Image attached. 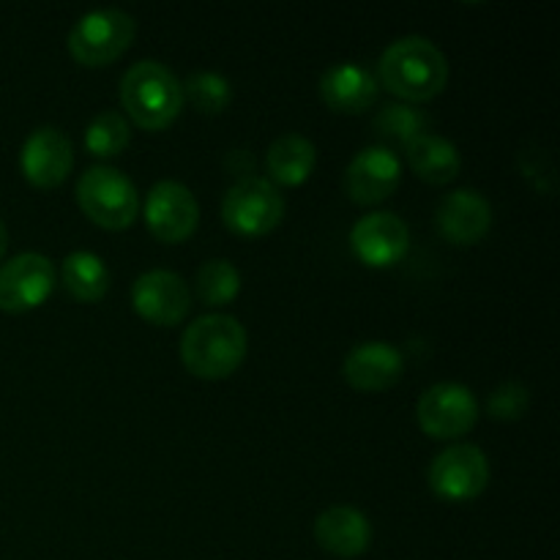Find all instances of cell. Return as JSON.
<instances>
[{
	"label": "cell",
	"mask_w": 560,
	"mask_h": 560,
	"mask_svg": "<svg viewBox=\"0 0 560 560\" xmlns=\"http://www.w3.org/2000/svg\"><path fill=\"white\" fill-rule=\"evenodd\" d=\"M381 82L405 102H430L448 85V60L430 38L405 36L377 60Z\"/></svg>",
	"instance_id": "cell-1"
},
{
	"label": "cell",
	"mask_w": 560,
	"mask_h": 560,
	"mask_svg": "<svg viewBox=\"0 0 560 560\" xmlns=\"http://www.w3.org/2000/svg\"><path fill=\"white\" fill-rule=\"evenodd\" d=\"M249 337L233 315H202L180 337V361L202 381L230 377L246 359Z\"/></svg>",
	"instance_id": "cell-2"
},
{
	"label": "cell",
	"mask_w": 560,
	"mask_h": 560,
	"mask_svg": "<svg viewBox=\"0 0 560 560\" xmlns=\"http://www.w3.org/2000/svg\"><path fill=\"white\" fill-rule=\"evenodd\" d=\"M184 85L159 60H140L120 80V104L140 129H167L184 109Z\"/></svg>",
	"instance_id": "cell-3"
},
{
	"label": "cell",
	"mask_w": 560,
	"mask_h": 560,
	"mask_svg": "<svg viewBox=\"0 0 560 560\" xmlns=\"http://www.w3.org/2000/svg\"><path fill=\"white\" fill-rule=\"evenodd\" d=\"M77 202L93 224L104 230H126L140 213V195L129 175L115 167H91L77 184Z\"/></svg>",
	"instance_id": "cell-4"
},
{
	"label": "cell",
	"mask_w": 560,
	"mask_h": 560,
	"mask_svg": "<svg viewBox=\"0 0 560 560\" xmlns=\"http://www.w3.org/2000/svg\"><path fill=\"white\" fill-rule=\"evenodd\" d=\"M137 33L135 16L120 9H96L82 14L69 33V52L77 63L98 69L118 60Z\"/></svg>",
	"instance_id": "cell-5"
},
{
	"label": "cell",
	"mask_w": 560,
	"mask_h": 560,
	"mask_svg": "<svg viewBox=\"0 0 560 560\" xmlns=\"http://www.w3.org/2000/svg\"><path fill=\"white\" fill-rule=\"evenodd\" d=\"M284 200L277 186L266 178H246L235 180L222 200V219L233 233L244 238H257L266 235L282 222Z\"/></svg>",
	"instance_id": "cell-6"
},
{
	"label": "cell",
	"mask_w": 560,
	"mask_h": 560,
	"mask_svg": "<svg viewBox=\"0 0 560 560\" xmlns=\"http://www.w3.org/2000/svg\"><path fill=\"white\" fill-rule=\"evenodd\" d=\"M419 424L421 430L438 441L468 435L479 421V405L474 392L463 383L443 381L427 388L419 399Z\"/></svg>",
	"instance_id": "cell-7"
},
{
	"label": "cell",
	"mask_w": 560,
	"mask_h": 560,
	"mask_svg": "<svg viewBox=\"0 0 560 560\" xmlns=\"http://www.w3.org/2000/svg\"><path fill=\"white\" fill-rule=\"evenodd\" d=\"M427 479H430L432 492L443 501H474L490 485V463H487V454L479 446L459 443V446L438 454L435 463L430 465Z\"/></svg>",
	"instance_id": "cell-8"
},
{
	"label": "cell",
	"mask_w": 560,
	"mask_h": 560,
	"mask_svg": "<svg viewBox=\"0 0 560 560\" xmlns=\"http://www.w3.org/2000/svg\"><path fill=\"white\" fill-rule=\"evenodd\" d=\"M55 262L38 252H22L11 257L0 268V310L11 315H22L52 295L55 290Z\"/></svg>",
	"instance_id": "cell-9"
},
{
	"label": "cell",
	"mask_w": 560,
	"mask_h": 560,
	"mask_svg": "<svg viewBox=\"0 0 560 560\" xmlns=\"http://www.w3.org/2000/svg\"><path fill=\"white\" fill-rule=\"evenodd\" d=\"M189 284L175 271H145L131 284V306L153 326H178L189 315Z\"/></svg>",
	"instance_id": "cell-10"
},
{
	"label": "cell",
	"mask_w": 560,
	"mask_h": 560,
	"mask_svg": "<svg viewBox=\"0 0 560 560\" xmlns=\"http://www.w3.org/2000/svg\"><path fill=\"white\" fill-rule=\"evenodd\" d=\"M200 222L195 195L178 180H159L145 197V224L164 244H180Z\"/></svg>",
	"instance_id": "cell-11"
},
{
	"label": "cell",
	"mask_w": 560,
	"mask_h": 560,
	"mask_svg": "<svg viewBox=\"0 0 560 560\" xmlns=\"http://www.w3.org/2000/svg\"><path fill=\"white\" fill-rule=\"evenodd\" d=\"M20 167L31 186L52 189L69 178L74 167V145L58 126H38L22 145Z\"/></svg>",
	"instance_id": "cell-12"
},
{
	"label": "cell",
	"mask_w": 560,
	"mask_h": 560,
	"mask_svg": "<svg viewBox=\"0 0 560 560\" xmlns=\"http://www.w3.org/2000/svg\"><path fill=\"white\" fill-rule=\"evenodd\" d=\"M350 246L364 266L392 268L408 255L410 230L397 213L377 211L355 222L350 230Z\"/></svg>",
	"instance_id": "cell-13"
},
{
	"label": "cell",
	"mask_w": 560,
	"mask_h": 560,
	"mask_svg": "<svg viewBox=\"0 0 560 560\" xmlns=\"http://www.w3.org/2000/svg\"><path fill=\"white\" fill-rule=\"evenodd\" d=\"M402 162L386 145L364 148L353 156L345 173V191L355 206H377L399 186Z\"/></svg>",
	"instance_id": "cell-14"
},
{
	"label": "cell",
	"mask_w": 560,
	"mask_h": 560,
	"mask_svg": "<svg viewBox=\"0 0 560 560\" xmlns=\"http://www.w3.org/2000/svg\"><path fill=\"white\" fill-rule=\"evenodd\" d=\"M405 372V355L392 342H361L345 355L342 375L359 392H386Z\"/></svg>",
	"instance_id": "cell-15"
},
{
	"label": "cell",
	"mask_w": 560,
	"mask_h": 560,
	"mask_svg": "<svg viewBox=\"0 0 560 560\" xmlns=\"http://www.w3.org/2000/svg\"><path fill=\"white\" fill-rule=\"evenodd\" d=\"M438 228L452 244H479L492 228V206L481 191L457 189L438 206Z\"/></svg>",
	"instance_id": "cell-16"
},
{
	"label": "cell",
	"mask_w": 560,
	"mask_h": 560,
	"mask_svg": "<svg viewBox=\"0 0 560 560\" xmlns=\"http://www.w3.org/2000/svg\"><path fill=\"white\" fill-rule=\"evenodd\" d=\"M315 539L337 558H359L370 550L372 525L355 506H328L315 520Z\"/></svg>",
	"instance_id": "cell-17"
},
{
	"label": "cell",
	"mask_w": 560,
	"mask_h": 560,
	"mask_svg": "<svg viewBox=\"0 0 560 560\" xmlns=\"http://www.w3.org/2000/svg\"><path fill=\"white\" fill-rule=\"evenodd\" d=\"M377 80L359 63H334L320 77V96L334 113H364L377 102Z\"/></svg>",
	"instance_id": "cell-18"
},
{
	"label": "cell",
	"mask_w": 560,
	"mask_h": 560,
	"mask_svg": "<svg viewBox=\"0 0 560 560\" xmlns=\"http://www.w3.org/2000/svg\"><path fill=\"white\" fill-rule=\"evenodd\" d=\"M317 164L315 142L306 140L304 135H282L268 145L266 170L271 175V184L301 186L310 180Z\"/></svg>",
	"instance_id": "cell-19"
},
{
	"label": "cell",
	"mask_w": 560,
	"mask_h": 560,
	"mask_svg": "<svg viewBox=\"0 0 560 560\" xmlns=\"http://www.w3.org/2000/svg\"><path fill=\"white\" fill-rule=\"evenodd\" d=\"M408 164L421 180L427 184H452L463 167V156H459L457 145L441 135H421L408 145Z\"/></svg>",
	"instance_id": "cell-20"
},
{
	"label": "cell",
	"mask_w": 560,
	"mask_h": 560,
	"mask_svg": "<svg viewBox=\"0 0 560 560\" xmlns=\"http://www.w3.org/2000/svg\"><path fill=\"white\" fill-rule=\"evenodd\" d=\"M60 279H63V288L85 304L102 301L107 295L109 282H113L107 262L88 249L71 252L66 257L63 266H60Z\"/></svg>",
	"instance_id": "cell-21"
},
{
	"label": "cell",
	"mask_w": 560,
	"mask_h": 560,
	"mask_svg": "<svg viewBox=\"0 0 560 560\" xmlns=\"http://www.w3.org/2000/svg\"><path fill=\"white\" fill-rule=\"evenodd\" d=\"M427 126H430V118L427 113H421L413 104H386L381 113L375 115V131L381 140L399 142V145L408 148L416 137L427 135Z\"/></svg>",
	"instance_id": "cell-22"
},
{
	"label": "cell",
	"mask_w": 560,
	"mask_h": 560,
	"mask_svg": "<svg viewBox=\"0 0 560 560\" xmlns=\"http://www.w3.org/2000/svg\"><path fill=\"white\" fill-rule=\"evenodd\" d=\"M129 142H131L129 120H126L120 113H115V109L98 113L85 129V148L91 156H98V159L118 156Z\"/></svg>",
	"instance_id": "cell-23"
},
{
	"label": "cell",
	"mask_w": 560,
	"mask_h": 560,
	"mask_svg": "<svg viewBox=\"0 0 560 560\" xmlns=\"http://www.w3.org/2000/svg\"><path fill=\"white\" fill-rule=\"evenodd\" d=\"M180 85H184V98H189L202 115H219L233 102V85L219 71H195Z\"/></svg>",
	"instance_id": "cell-24"
},
{
	"label": "cell",
	"mask_w": 560,
	"mask_h": 560,
	"mask_svg": "<svg viewBox=\"0 0 560 560\" xmlns=\"http://www.w3.org/2000/svg\"><path fill=\"white\" fill-rule=\"evenodd\" d=\"M195 284L202 304L224 306L241 293V273L230 260H208L197 271Z\"/></svg>",
	"instance_id": "cell-25"
},
{
	"label": "cell",
	"mask_w": 560,
	"mask_h": 560,
	"mask_svg": "<svg viewBox=\"0 0 560 560\" xmlns=\"http://www.w3.org/2000/svg\"><path fill=\"white\" fill-rule=\"evenodd\" d=\"M530 408V392L517 381H506L487 399V413L498 421H520Z\"/></svg>",
	"instance_id": "cell-26"
},
{
	"label": "cell",
	"mask_w": 560,
	"mask_h": 560,
	"mask_svg": "<svg viewBox=\"0 0 560 560\" xmlns=\"http://www.w3.org/2000/svg\"><path fill=\"white\" fill-rule=\"evenodd\" d=\"M5 249H9V230H5L3 219H0V257L5 255Z\"/></svg>",
	"instance_id": "cell-27"
}]
</instances>
